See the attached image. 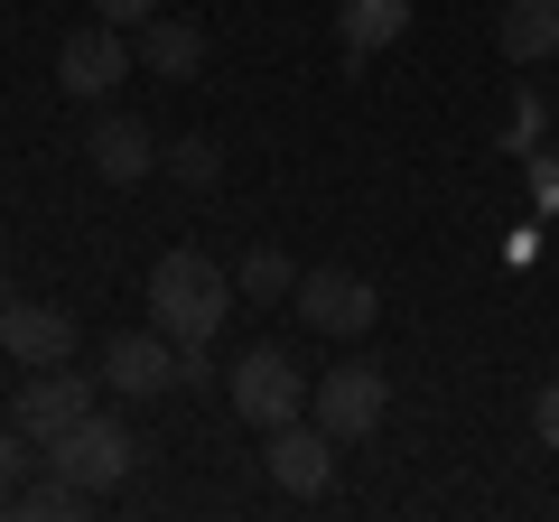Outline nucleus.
<instances>
[{"instance_id": "nucleus-8", "label": "nucleus", "mask_w": 559, "mask_h": 522, "mask_svg": "<svg viewBox=\"0 0 559 522\" xmlns=\"http://www.w3.org/2000/svg\"><path fill=\"white\" fill-rule=\"evenodd\" d=\"M84 159H94L103 187H140L150 168H159V131H150L140 112H103L94 131H84Z\"/></svg>"}, {"instance_id": "nucleus-14", "label": "nucleus", "mask_w": 559, "mask_h": 522, "mask_svg": "<svg viewBox=\"0 0 559 522\" xmlns=\"http://www.w3.org/2000/svg\"><path fill=\"white\" fill-rule=\"evenodd\" d=\"M411 28V0H336V38H345V66H364L373 47H392Z\"/></svg>"}, {"instance_id": "nucleus-15", "label": "nucleus", "mask_w": 559, "mask_h": 522, "mask_svg": "<svg viewBox=\"0 0 559 522\" xmlns=\"http://www.w3.org/2000/svg\"><path fill=\"white\" fill-rule=\"evenodd\" d=\"M84 503H94V495H84V485H66L57 466H47V476H28L0 513H10V522H66V513H84Z\"/></svg>"}, {"instance_id": "nucleus-1", "label": "nucleus", "mask_w": 559, "mask_h": 522, "mask_svg": "<svg viewBox=\"0 0 559 522\" xmlns=\"http://www.w3.org/2000/svg\"><path fill=\"white\" fill-rule=\"evenodd\" d=\"M224 308H234V271H224V261L159 252V271H150V318H159L178 345H205L224 327Z\"/></svg>"}, {"instance_id": "nucleus-16", "label": "nucleus", "mask_w": 559, "mask_h": 522, "mask_svg": "<svg viewBox=\"0 0 559 522\" xmlns=\"http://www.w3.org/2000/svg\"><path fill=\"white\" fill-rule=\"evenodd\" d=\"M234 281H242V299H261V308H271V299H289V289H299V261L280 252V242H261V252H242V271H234Z\"/></svg>"}, {"instance_id": "nucleus-10", "label": "nucleus", "mask_w": 559, "mask_h": 522, "mask_svg": "<svg viewBox=\"0 0 559 522\" xmlns=\"http://www.w3.org/2000/svg\"><path fill=\"white\" fill-rule=\"evenodd\" d=\"M121 75H131V47H121V28H112V20H84L75 38L57 47V84H66V94H84V103L112 94Z\"/></svg>"}, {"instance_id": "nucleus-20", "label": "nucleus", "mask_w": 559, "mask_h": 522, "mask_svg": "<svg viewBox=\"0 0 559 522\" xmlns=\"http://www.w3.org/2000/svg\"><path fill=\"white\" fill-rule=\"evenodd\" d=\"M150 10H159V0H94V20H112V28H140Z\"/></svg>"}, {"instance_id": "nucleus-11", "label": "nucleus", "mask_w": 559, "mask_h": 522, "mask_svg": "<svg viewBox=\"0 0 559 522\" xmlns=\"http://www.w3.org/2000/svg\"><path fill=\"white\" fill-rule=\"evenodd\" d=\"M0 355H10V364H75V318L20 299L10 318H0Z\"/></svg>"}, {"instance_id": "nucleus-3", "label": "nucleus", "mask_w": 559, "mask_h": 522, "mask_svg": "<svg viewBox=\"0 0 559 522\" xmlns=\"http://www.w3.org/2000/svg\"><path fill=\"white\" fill-rule=\"evenodd\" d=\"M131 458H140V448H131V429H121V420H103V411H94V420H75L66 439H47V466H57L66 485H84V495H112V485L131 476Z\"/></svg>"}, {"instance_id": "nucleus-12", "label": "nucleus", "mask_w": 559, "mask_h": 522, "mask_svg": "<svg viewBox=\"0 0 559 522\" xmlns=\"http://www.w3.org/2000/svg\"><path fill=\"white\" fill-rule=\"evenodd\" d=\"M140 66H150L159 84L205 75V28H187V20H168V10H150V20H140Z\"/></svg>"}, {"instance_id": "nucleus-19", "label": "nucleus", "mask_w": 559, "mask_h": 522, "mask_svg": "<svg viewBox=\"0 0 559 522\" xmlns=\"http://www.w3.org/2000/svg\"><path fill=\"white\" fill-rule=\"evenodd\" d=\"M532 429H540V448L559 458V373H550V382L532 392Z\"/></svg>"}, {"instance_id": "nucleus-17", "label": "nucleus", "mask_w": 559, "mask_h": 522, "mask_svg": "<svg viewBox=\"0 0 559 522\" xmlns=\"http://www.w3.org/2000/svg\"><path fill=\"white\" fill-rule=\"evenodd\" d=\"M159 159H168V178H178V187H215V178H224V159H215V141H197V131H187V141H168Z\"/></svg>"}, {"instance_id": "nucleus-9", "label": "nucleus", "mask_w": 559, "mask_h": 522, "mask_svg": "<svg viewBox=\"0 0 559 522\" xmlns=\"http://www.w3.org/2000/svg\"><path fill=\"white\" fill-rule=\"evenodd\" d=\"M75 420H94V382L66 373V364H38V382H20V429L47 448V439H66Z\"/></svg>"}, {"instance_id": "nucleus-21", "label": "nucleus", "mask_w": 559, "mask_h": 522, "mask_svg": "<svg viewBox=\"0 0 559 522\" xmlns=\"http://www.w3.org/2000/svg\"><path fill=\"white\" fill-rule=\"evenodd\" d=\"M10 308H20V299H10V281H0V318H10Z\"/></svg>"}, {"instance_id": "nucleus-7", "label": "nucleus", "mask_w": 559, "mask_h": 522, "mask_svg": "<svg viewBox=\"0 0 559 522\" xmlns=\"http://www.w3.org/2000/svg\"><path fill=\"white\" fill-rule=\"evenodd\" d=\"M103 382L150 402V392H178V336L168 327H131V336H103Z\"/></svg>"}, {"instance_id": "nucleus-2", "label": "nucleus", "mask_w": 559, "mask_h": 522, "mask_svg": "<svg viewBox=\"0 0 559 522\" xmlns=\"http://www.w3.org/2000/svg\"><path fill=\"white\" fill-rule=\"evenodd\" d=\"M224 392H234L242 429H261V439H271L280 420H308V373H299L289 345H252V355L224 373Z\"/></svg>"}, {"instance_id": "nucleus-4", "label": "nucleus", "mask_w": 559, "mask_h": 522, "mask_svg": "<svg viewBox=\"0 0 559 522\" xmlns=\"http://www.w3.org/2000/svg\"><path fill=\"white\" fill-rule=\"evenodd\" d=\"M382 411H392V382H382L373 364H336V373L308 382V420H326L336 439H373Z\"/></svg>"}, {"instance_id": "nucleus-6", "label": "nucleus", "mask_w": 559, "mask_h": 522, "mask_svg": "<svg viewBox=\"0 0 559 522\" xmlns=\"http://www.w3.org/2000/svg\"><path fill=\"white\" fill-rule=\"evenodd\" d=\"M261 466H271L280 495H326L336 485V429L326 420H280L271 448H261Z\"/></svg>"}, {"instance_id": "nucleus-5", "label": "nucleus", "mask_w": 559, "mask_h": 522, "mask_svg": "<svg viewBox=\"0 0 559 522\" xmlns=\"http://www.w3.org/2000/svg\"><path fill=\"white\" fill-rule=\"evenodd\" d=\"M289 308H299L318 336H364V327L382 318V299H373V281H364V271H299Z\"/></svg>"}, {"instance_id": "nucleus-13", "label": "nucleus", "mask_w": 559, "mask_h": 522, "mask_svg": "<svg viewBox=\"0 0 559 522\" xmlns=\"http://www.w3.org/2000/svg\"><path fill=\"white\" fill-rule=\"evenodd\" d=\"M495 47L513 66H550L559 57V0H503L495 10Z\"/></svg>"}, {"instance_id": "nucleus-18", "label": "nucleus", "mask_w": 559, "mask_h": 522, "mask_svg": "<svg viewBox=\"0 0 559 522\" xmlns=\"http://www.w3.org/2000/svg\"><path fill=\"white\" fill-rule=\"evenodd\" d=\"M28 448H38V439H28L20 420L0 429V503H10V495H20V485H28Z\"/></svg>"}]
</instances>
